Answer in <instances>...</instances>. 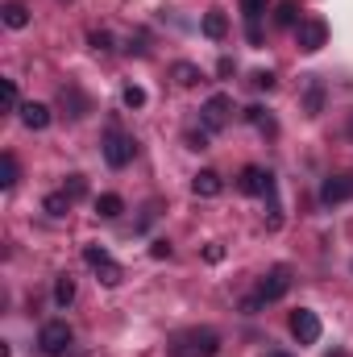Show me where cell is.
I'll return each instance as SVG.
<instances>
[{"instance_id":"12","label":"cell","mask_w":353,"mask_h":357,"mask_svg":"<svg viewBox=\"0 0 353 357\" xmlns=\"http://www.w3.org/2000/svg\"><path fill=\"white\" fill-rule=\"evenodd\" d=\"M191 191H195L200 199H216V195L225 191V183H220V175H216V171H200V175L191 178Z\"/></svg>"},{"instance_id":"1","label":"cell","mask_w":353,"mask_h":357,"mask_svg":"<svg viewBox=\"0 0 353 357\" xmlns=\"http://www.w3.org/2000/svg\"><path fill=\"white\" fill-rule=\"evenodd\" d=\"M220 354V337L212 328H187L171 341V357H216Z\"/></svg>"},{"instance_id":"31","label":"cell","mask_w":353,"mask_h":357,"mask_svg":"<svg viewBox=\"0 0 353 357\" xmlns=\"http://www.w3.org/2000/svg\"><path fill=\"white\" fill-rule=\"evenodd\" d=\"M266 357H291V354H266Z\"/></svg>"},{"instance_id":"13","label":"cell","mask_w":353,"mask_h":357,"mask_svg":"<svg viewBox=\"0 0 353 357\" xmlns=\"http://www.w3.org/2000/svg\"><path fill=\"white\" fill-rule=\"evenodd\" d=\"M17 112H21V125H25V129H46V125H50V108H46V104H33V100H29V104H21Z\"/></svg>"},{"instance_id":"3","label":"cell","mask_w":353,"mask_h":357,"mask_svg":"<svg viewBox=\"0 0 353 357\" xmlns=\"http://www.w3.org/2000/svg\"><path fill=\"white\" fill-rule=\"evenodd\" d=\"M133 154H137V142L112 125V129L104 133V158H108V167H117V171H121V167H129V162H133Z\"/></svg>"},{"instance_id":"20","label":"cell","mask_w":353,"mask_h":357,"mask_svg":"<svg viewBox=\"0 0 353 357\" xmlns=\"http://www.w3.org/2000/svg\"><path fill=\"white\" fill-rule=\"evenodd\" d=\"M246 121H250L254 129H262V133H274V116H270L266 108H258V104H254V108H246Z\"/></svg>"},{"instance_id":"28","label":"cell","mask_w":353,"mask_h":357,"mask_svg":"<svg viewBox=\"0 0 353 357\" xmlns=\"http://www.w3.org/2000/svg\"><path fill=\"white\" fill-rule=\"evenodd\" d=\"M250 84H254V88H262V91H270V88H274V75H270V71H254V79H250Z\"/></svg>"},{"instance_id":"2","label":"cell","mask_w":353,"mask_h":357,"mask_svg":"<svg viewBox=\"0 0 353 357\" xmlns=\"http://www.w3.org/2000/svg\"><path fill=\"white\" fill-rule=\"evenodd\" d=\"M71 341H75V333H71L67 320H50V324H42V333H38V349L46 357H63L71 349Z\"/></svg>"},{"instance_id":"23","label":"cell","mask_w":353,"mask_h":357,"mask_svg":"<svg viewBox=\"0 0 353 357\" xmlns=\"http://www.w3.org/2000/svg\"><path fill=\"white\" fill-rule=\"evenodd\" d=\"M71 299H75V282H71V278L63 274V278L54 282V303H59V307H67Z\"/></svg>"},{"instance_id":"17","label":"cell","mask_w":353,"mask_h":357,"mask_svg":"<svg viewBox=\"0 0 353 357\" xmlns=\"http://www.w3.org/2000/svg\"><path fill=\"white\" fill-rule=\"evenodd\" d=\"M171 75H175V84H179V88H195V84L204 79L195 63H175V71H171Z\"/></svg>"},{"instance_id":"11","label":"cell","mask_w":353,"mask_h":357,"mask_svg":"<svg viewBox=\"0 0 353 357\" xmlns=\"http://www.w3.org/2000/svg\"><path fill=\"white\" fill-rule=\"evenodd\" d=\"M350 195H353V175H333V178H324V187H320L324 204H341Z\"/></svg>"},{"instance_id":"10","label":"cell","mask_w":353,"mask_h":357,"mask_svg":"<svg viewBox=\"0 0 353 357\" xmlns=\"http://www.w3.org/2000/svg\"><path fill=\"white\" fill-rule=\"evenodd\" d=\"M241 13H246V33L254 46H262V13H266V0H241Z\"/></svg>"},{"instance_id":"9","label":"cell","mask_w":353,"mask_h":357,"mask_svg":"<svg viewBox=\"0 0 353 357\" xmlns=\"http://www.w3.org/2000/svg\"><path fill=\"white\" fill-rule=\"evenodd\" d=\"M241 191L246 195H274V175L262 167H246L241 171Z\"/></svg>"},{"instance_id":"5","label":"cell","mask_w":353,"mask_h":357,"mask_svg":"<svg viewBox=\"0 0 353 357\" xmlns=\"http://www.w3.org/2000/svg\"><path fill=\"white\" fill-rule=\"evenodd\" d=\"M291 337H295L299 345H316V341H320V316H316L312 307L291 312Z\"/></svg>"},{"instance_id":"18","label":"cell","mask_w":353,"mask_h":357,"mask_svg":"<svg viewBox=\"0 0 353 357\" xmlns=\"http://www.w3.org/2000/svg\"><path fill=\"white\" fill-rule=\"evenodd\" d=\"M4 25H8V29H25V25H29V8L17 4V0L4 4Z\"/></svg>"},{"instance_id":"15","label":"cell","mask_w":353,"mask_h":357,"mask_svg":"<svg viewBox=\"0 0 353 357\" xmlns=\"http://www.w3.org/2000/svg\"><path fill=\"white\" fill-rule=\"evenodd\" d=\"M303 17H299V0H278L274 4V25H283V29H295Z\"/></svg>"},{"instance_id":"7","label":"cell","mask_w":353,"mask_h":357,"mask_svg":"<svg viewBox=\"0 0 353 357\" xmlns=\"http://www.w3.org/2000/svg\"><path fill=\"white\" fill-rule=\"evenodd\" d=\"M287 287H291V270L274 266L262 282H258V295H254V299H258V303H274V299H283V295H287Z\"/></svg>"},{"instance_id":"14","label":"cell","mask_w":353,"mask_h":357,"mask_svg":"<svg viewBox=\"0 0 353 357\" xmlns=\"http://www.w3.org/2000/svg\"><path fill=\"white\" fill-rule=\"evenodd\" d=\"M320 108H324V84L312 75L308 88H303V112H308V116H320Z\"/></svg>"},{"instance_id":"16","label":"cell","mask_w":353,"mask_h":357,"mask_svg":"<svg viewBox=\"0 0 353 357\" xmlns=\"http://www.w3.org/2000/svg\"><path fill=\"white\" fill-rule=\"evenodd\" d=\"M121 212H125V199H121V195H100V199H96V216L117 220Z\"/></svg>"},{"instance_id":"22","label":"cell","mask_w":353,"mask_h":357,"mask_svg":"<svg viewBox=\"0 0 353 357\" xmlns=\"http://www.w3.org/2000/svg\"><path fill=\"white\" fill-rule=\"evenodd\" d=\"M67 208H71V195H67V191L46 195V212H50V216H67Z\"/></svg>"},{"instance_id":"25","label":"cell","mask_w":353,"mask_h":357,"mask_svg":"<svg viewBox=\"0 0 353 357\" xmlns=\"http://www.w3.org/2000/svg\"><path fill=\"white\" fill-rule=\"evenodd\" d=\"M88 42H91V50H100V54H104V50H112V33H108V29H96V33H88Z\"/></svg>"},{"instance_id":"30","label":"cell","mask_w":353,"mask_h":357,"mask_svg":"<svg viewBox=\"0 0 353 357\" xmlns=\"http://www.w3.org/2000/svg\"><path fill=\"white\" fill-rule=\"evenodd\" d=\"M150 254H154V258H171V245H167V241H154V250H150Z\"/></svg>"},{"instance_id":"24","label":"cell","mask_w":353,"mask_h":357,"mask_svg":"<svg viewBox=\"0 0 353 357\" xmlns=\"http://www.w3.org/2000/svg\"><path fill=\"white\" fill-rule=\"evenodd\" d=\"M121 100H125V108H142L146 104V91L137 88V84H129V88L121 91Z\"/></svg>"},{"instance_id":"4","label":"cell","mask_w":353,"mask_h":357,"mask_svg":"<svg viewBox=\"0 0 353 357\" xmlns=\"http://www.w3.org/2000/svg\"><path fill=\"white\" fill-rule=\"evenodd\" d=\"M295 42H299L303 54H316V50L329 42V25H324L320 17H303V21L295 25Z\"/></svg>"},{"instance_id":"8","label":"cell","mask_w":353,"mask_h":357,"mask_svg":"<svg viewBox=\"0 0 353 357\" xmlns=\"http://www.w3.org/2000/svg\"><path fill=\"white\" fill-rule=\"evenodd\" d=\"M229 108H233V100L225 96V91H216V96H208V104H204V125L216 133V129H225V121H229Z\"/></svg>"},{"instance_id":"27","label":"cell","mask_w":353,"mask_h":357,"mask_svg":"<svg viewBox=\"0 0 353 357\" xmlns=\"http://www.w3.org/2000/svg\"><path fill=\"white\" fill-rule=\"evenodd\" d=\"M63 191H67L71 199H80V195L88 191V183H84V175H71V178H67V187H63Z\"/></svg>"},{"instance_id":"29","label":"cell","mask_w":353,"mask_h":357,"mask_svg":"<svg viewBox=\"0 0 353 357\" xmlns=\"http://www.w3.org/2000/svg\"><path fill=\"white\" fill-rule=\"evenodd\" d=\"M204 258H208V262H220V258H225V245H208Z\"/></svg>"},{"instance_id":"19","label":"cell","mask_w":353,"mask_h":357,"mask_svg":"<svg viewBox=\"0 0 353 357\" xmlns=\"http://www.w3.org/2000/svg\"><path fill=\"white\" fill-rule=\"evenodd\" d=\"M225 29H229L225 13H216V8H212V13H204V33H208L212 42H220V38H225Z\"/></svg>"},{"instance_id":"26","label":"cell","mask_w":353,"mask_h":357,"mask_svg":"<svg viewBox=\"0 0 353 357\" xmlns=\"http://www.w3.org/2000/svg\"><path fill=\"white\" fill-rule=\"evenodd\" d=\"M0 100H4V108H21V104H17V84H13V79H0Z\"/></svg>"},{"instance_id":"6","label":"cell","mask_w":353,"mask_h":357,"mask_svg":"<svg viewBox=\"0 0 353 357\" xmlns=\"http://www.w3.org/2000/svg\"><path fill=\"white\" fill-rule=\"evenodd\" d=\"M84 262H88V266L100 274V282H108V287H117L121 274H125V270L108 258V250H100V245H88V250H84Z\"/></svg>"},{"instance_id":"21","label":"cell","mask_w":353,"mask_h":357,"mask_svg":"<svg viewBox=\"0 0 353 357\" xmlns=\"http://www.w3.org/2000/svg\"><path fill=\"white\" fill-rule=\"evenodd\" d=\"M13 183H17V158L13 154H0V187L8 191Z\"/></svg>"},{"instance_id":"32","label":"cell","mask_w":353,"mask_h":357,"mask_svg":"<svg viewBox=\"0 0 353 357\" xmlns=\"http://www.w3.org/2000/svg\"><path fill=\"white\" fill-rule=\"evenodd\" d=\"M350 133H353V121H350Z\"/></svg>"}]
</instances>
